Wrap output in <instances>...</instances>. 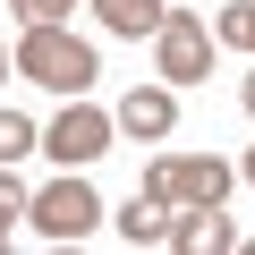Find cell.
I'll return each mask as SVG.
<instances>
[{"label":"cell","instance_id":"6da1fadb","mask_svg":"<svg viewBox=\"0 0 255 255\" xmlns=\"http://www.w3.org/2000/svg\"><path fill=\"white\" fill-rule=\"evenodd\" d=\"M34 85H51V94H94V43L85 34H68V26H26L17 34V51H9Z\"/></svg>","mask_w":255,"mask_h":255},{"label":"cell","instance_id":"7a4b0ae2","mask_svg":"<svg viewBox=\"0 0 255 255\" xmlns=\"http://www.w3.org/2000/svg\"><path fill=\"white\" fill-rule=\"evenodd\" d=\"M153 60H162V85H204V77H213V34H204V17H196V9H162Z\"/></svg>","mask_w":255,"mask_h":255},{"label":"cell","instance_id":"3957f363","mask_svg":"<svg viewBox=\"0 0 255 255\" xmlns=\"http://www.w3.org/2000/svg\"><path fill=\"white\" fill-rule=\"evenodd\" d=\"M111 136H119L111 111H94L85 94H68V111L43 128V153H51L60 170H85V162H102V153H111Z\"/></svg>","mask_w":255,"mask_h":255},{"label":"cell","instance_id":"277c9868","mask_svg":"<svg viewBox=\"0 0 255 255\" xmlns=\"http://www.w3.org/2000/svg\"><path fill=\"white\" fill-rule=\"evenodd\" d=\"M26 221H34L43 238H85V230L102 221V196H94L77 170H60L51 187H34V196H26Z\"/></svg>","mask_w":255,"mask_h":255},{"label":"cell","instance_id":"5b68a950","mask_svg":"<svg viewBox=\"0 0 255 255\" xmlns=\"http://www.w3.org/2000/svg\"><path fill=\"white\" fill-rule=\"evenodd\" d=\"M111 128H119V136L162 145L170 128H179V85H128V94H119V111H111Z\"/></svg>","mask_w":255,"mask_h":255},{"label":"cell","instance_id":"8992f818","mask_svg":"<svg viewBox=\"0 0 255 255\" xmlns=\"http://www.w3.org/2000/svg\"><path fill=\"white\" fill-rule=\"evenodd\" d=\"M162 247H179V255H230V247H238V230H230V213H221V204H179Z\"/></svg>","mask_w":255,"mask_h":255},{"label":"cell","instance_id":"52a82bcc","mask_svg":"<svg viewBox=\"0 0 255 255\" xmlns=\"http://www.w3.org/2000/svg\"><path fill=\"white\" fill-rule=\"evenodd\" d=\"M230 162H213V153H170V196L179 204H230Z\"/></svg>","mask_w":255,"mask_h":255},{"label":"cell","instance_id":"ba28073f","mask_svg":"<svg viewBox=\"0 0 255 255\" xmlns=\"http://www.w3.org/2000/svg\"><path fill=\"white\" fill-rule=\"evenodd\" d=\"M170 213H179V204H162V196H145V187H136L111 221H119V238H128V247H162V238H170Z\"/></svg>","mask_w":255,"mask_h":255},{"label":"cell","instance_id":"9c48e42d","mask_svg":"<svg viewBox=\"0 0 255 255\" xmlns=\"http://www.w3.org/2000/svg\"><path fill=\"white\" fill-rule=\"evenodd\" d=\"M162 9H170V0H94V17H102L111 34H128V43L153 34V26H162Z\"/></svg>","mask_w":255,"mask_h":255},{"label":"cell","instance_id":"30bf717a","mask_svg":"<svg viewBox=\"0 0 255 255\" xmlns=\"http://www.w3.org/2000/svg\"><path fill=\"white\" fill-rule=\"evenodd\" d=\"M34 145H43V128H34L26 111H0V162H26Z\"/></svg>","mask_w":255,"mask_h":255},{"label":"cell","instance_id":"8fae6325","mask_svg":"<svg viewBox=\"0 0 255 255\" xmlns=\"http://www.w3.org/2000/svg\"><path fill=\"white\" fill-rule=\"evenodd\" d=\"M221 43L255 51V0H230V9H221Z\"/></svg>","mask_w":255,"mask_h":255},{"label":"cell","instance_id":"7c38bea8","mask_svg":"<svg viewBox=\"0 0 255 255\" xmlns=\"http://www.w3.org/2000/svg\"><path fill=\"white\" fill-rule=\"evenodd\" d=\"M68 9H77V0H9V17H17V26H60Z\"/></svg>","mask_w":255,"mask_h":255},{"label":"cell","instance_id":"4fadbf2b","mask_svg":"<svg viewBox=\"0 0 255 255\" xmlns=\"http://www.w3.org/2000/svg\"><path fill=\"white\" fill-rule=\"evenodd\" d=\"M145 196H162V204H179V196H170V153H162V162H145Z\"/></svg>","mask_w":255,"mask_h":255},{"label":"cell","instance_id":"5bb4252c","mask_svg":"<svg viewBox=\"0 0 255 255\" xmlns=\"http://www.w3.org/2000/svg\"><path fill=\"white\" fill-rule=\"evenodd\" d=\"M238 179H247V187H255V145H247V162H238Z\"/></svg>","mask_w":255,"mask_h":255},{"label":"cell","instance_id":"9a60e30c","mask_svg":"<svg viewBox=\"0 0 255 255\" xmlns=\"http://www.w3.org/2000/svg\"><path fill=\"white\" fill-rule=\"evenodd\" d=\"M238 102H247V119H255V77H247V85H238Z\"/></svg>","mask_w":255,"mask_h":255},{"label":"cell","instance_id":"2e32d148","mask_svg":"<svg viewBox=\"0 0 255 255\" xmlns=\"http://www.w3.org/2000/svg\"><path fill=\"white\" fill-rule=\"evenodd\" d=\"M9 68H17V60H9V51H0V77H9Z\"/></svg>","mask_w":255,"mask_h":255},{"label":"cell","instance_id":"e0dca14e","mask_svg":"<svg viewBox=\"0 0 255 255\" xmlns=\"http://www.w3.org/2000/svg\"><path fill=\"white\" fill-rule=\"evenodd\" d=\"M0 247H9V221H0Z\"/></svg>","mask_w":255,"mask_h":255}]
</instances>
